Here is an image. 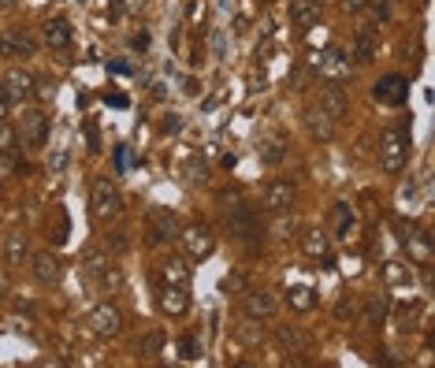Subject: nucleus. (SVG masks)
Instances as JSON below:
<instances>
[{"instance_id":"14","label":"nucleus","mask_w":435,"mask_h":368,"mask_svg":"<svg viewBox=\"0 0 435 368\" xmlns=\"http://www.w3.org/2000/svg\"><path fill=\"white\" fill-rule=\"evenodd\" d=\"M179 238V224H175V216L168 209H153L149 212V242L160 246V242H171Z\"/></svg>"},{"instance_id":"28","label":"nucleus","mask_w":435,"mask_h":368,"mask_svg":"<svg viewBox=\"0 0 435 368\" xmlns=\"http://www.w3.org/2000/svg\"><path fill=\"white\" fill-rule=\"evenodd\" d=\"M286 305L294 309V312H313L316 309V294L309 287H290L286 290Z\"/></svg>"},{"instance_id":"39","label":"nucleus","mask_w":435,"mask_h":368,"mask_svg":"<svg viewBox=\"0 0 435 368\" xmlns=\"http://www.w3.org/2000/svg\"><path fill=\"white\" fill-rule=\"evenodd\" d=\"M216 201H220L223 209H235V205H242V190H220Z\"/></svg>"},{"instance_id":"37","label":"nucleus","mask_w":435,"mask_h":368,"mask_svg":"<svg viewBox=\"0 0 435 368\" xmlns=\"http://www.w3.org/2000/svg\"><path fill=\"white\" fill-rule=\"evenodd\" d=\"M19 167H23V164H19V153H0V182L11 179ZM23 172H26V167H23Z\"/></svg>"},{"instance_id":"9","label":"nucleus","mask_w":435,"mask_h":368,"mask_svg":"<svg viewBox=\"0 0 435 368\" xmlns=\"http://www.w3.org/2000/svg\"><path fill=\"white\" fill-rule=\"evenodd\" d=\"M279 301L272 290H242V312L253 316V320H268V316H276Z\"/></svg>"},{"instance_id":"8","label":"nucleus","mask_w":435,"mask_h":368,"mask_svg":"<svg viewBox=\"0 0 435 368\" xmlns=\"http://www.w3.org/2000/svg\"><path fill=\"white\" fill-rule=\"evenodd\" d=\"M227 231H231V238H235V242H253V234L261 231V224H257L253 209L235 205V209H227Z\"/></svg>"},{"instance_id":"46","label":"nucleus","mask_w":435,"mask_h":368,"mask_svg":"<svg viewBox=\"0 0 435 368\" xmlns=\"http://www.w3.org/2000/svg\"><path fill=\"white\" fill-rule=\"evenodd\" d=\"M8 108H11V100L4 93V82H0V120H8Z\"/></svg>"},{"instance_id":"53","label":"nucleus","mask_w":435,"mask_h":368,"mask_svg":"<svg viewBox=\"0 0 435 368\" xmlns=\"http://www.w3.org/2000/svg\"><path fill=\"white\" fill-rule=\"evenodd\" d=\"M268 4H272V0H268Z\"/></svg>"},{"instance_id":"13","label":"nucleus","mask_w":435,"mask_h":368,"mask_svg":"<svg viewBox=\"0 0 435 368\" xmlns=\"http://www.w3.org/2000/svg\"><path fill=\"white\" fill-rule=\"evenodd\" d=\"M190 264L183 257H164L156 264V279H160V287H190Z\"/></svg>"},{"instance_id":"52","label":"nucleus","mask_w":435,"mask_h":368,"mask_svg":"<svg viewBox=\"0 0 435 368\" xmlns=\"http://www.w3.org/2000/svg\"><path fill=\"white\" fill-rule=\"evenodd\" d=\"M15 4V0H0V8H11Z\"/></svg>"},{"instance_id":"24","label":"nucleus","mask_w":435,"mask_h":368,"mask_svg":"<svg viewBox=\"0 0 435 368\" xmlns=\"http://www.w3.org/2000/svg\"><path fill=\"white\" fill-rule=\"evenodd\" d=\"M305 127H309V134L316 142H331L335 138V120H328L320 108H309L305 112Z\"/></svg>"},{"instance_id":"17","label":"nucleus","mask_w":435,"mask_h":368,"mask_svg":"<svg viewBox=\"0 0 435 368\" xmlns=\"http://www.w3.org/2000/svg\"><path fill=\"white\" fill-rule=\"evenodd\" d=\"M41 45L56 48V53L71 48V23L68 19H45L41 23Z\"/></svg>"},{"instance_id":"3","label":"nucleus","mask_w":435,"mask_h":368,"mask_svg":"<svg viewBox=\"0 0 435 368\" xmlns=\"http://www.w3.org/2000/svg\"><path fill=\"white\" fill-rule=\"evenodd\" d=\"M179 242L186 249V257L193 261H205V257H213V249H216V234L208 224H190L179 231Z\"/></svg>"},{"instance_id":"35","label":"nucleus","mask_w":435,"mask_h":368,"mask_svg":"<svg viewBox=\"0 0 435 368\" xmlns=\"http://www.w3.org/2000/svg\"><path fill=\"white\" fill-rule=\"evenodd\" d=\"M108 261H112L108 253H101V249H90V253L82 257V272H86V275H97V272H101V268H104Z\"/></svg>"},{"instance_id":"19","label":"nucleus","mask_w":435,"mask_h":368,"mask_svg":"<svg viewBox=\"0 0 435 368\" xmlns=\"http://www.w3.org/2000/svg\"><path fill=\"white\" fill-rule=\"evenodd\" d=\"M156 305L164 316H186L190 312V294H186V287H160Z\"/></svg>"},{"instance_id":"5","label":"nucleus","mask_w":435,"mask_h":368,"mask_svg":"<svg viewBox=\"0 0 435 368\" xmlns=\"http://www.w3.org/2000/svg\"><path fill=\"white\" fill-rule=\"evenodd\" d=\"M372 97L380 100V105H387V108H402L406 97H409V78L406 75H383L372 86Z\"/></svg>"},{"instance_id":"45","label":"nucleus","mask_w":435,"mask_h":368,"mask_svg":"<svg viewBox=\"0 0 435 368\" xmlns=\"http://www.w3.org/2000/svg\"><path fill=\"white\" fill-rule=\"evenodd\" d=\"M213 53H216L220 60H223V53H227V38H223V30H220L216 38H213Z\"/></svg>"},{"instance_id":"21","label":"nucleus","mask_w":435,"mask_h":368,"mask_svg":"<svg viewBox=\"0 0 435 368\" xmlns=\"http://www.w3.org/2000/svg\"><path fill=\"white\" fill-rule=\"evenodd\" d=\"M391 312V294H368L365 298V309H361V324L365 327H380Z\"/></svg>"},{"instance_id":"7","label":"nucleus","mask_w":435,"mask_h":368,"mask_svg":"<svg viewBox=\"0 0 435 368\" xmlns=\"http://www.w3.org/2000/svg\"><path fill=\"white\" fill-rule=\"evenodd\" d=\"M294 182H286V179H272L268 186L261 190V209H268V212H283V209H290L294 205Z\"/></svg>"},{"instance_id":"1","label":"nucleus","mask_w":435,"mask_h":368,"mask_svg":"<svg viewBox=\"0 0 435 368\" xmlns=\"http://www.w3.org/2000/svg\"><path fill=\"white\" fill-rule=\"evenodd\" d=\"M376 157H380V167L387 175H402V167H406V160H409V130L406 127H387L380 134Z\"/></svg>"},{"instance_id":"18","label":"nucleus","mask_w":435,"mask_h":368,"mask_svg":"<svg viewBox=\"0 0 435 368\" xmlns=\"http://www.w3.org/2000/svg\"><path fill=\"white\" fill-rule=\"evenodd\" d=\"M402 242H406V249H409V261H413V264H421V268H428V264H431V257H435V246H431V234H428V231H409Z\"/></svg>"},{"instance_id":"32","label":"nucleus","mask_w":435,"mask_h":368,"mask_svg":"<svg viewBox=\"0 0 435 368\" xmlns=\"http://www.w3.org/2000/svg\"><path fill=\"white\" fill-rule=\"evenodd\" d=\"M15 41H19V60L38 56V48H41V41L34 38V33H26V30H15Z\"/></svg>"},{"instance_id":"16","label":"nucleus","mask_w":435,"mask_h":368,"mask_svg":"<svg viewBox=\"0 0 435 368\" xmlns=\"http://www.w3.org/2000/svg\"><path fill=\"white\" fill-rule=\"evenodd\" d=\"M358 63H372L380 56V33L372 26H358V33H353V53H350Z\"/></svg>"},{"instance_id":"6","label":"nucleus","mask_w":435,"mask_h":368,"mask_svg":"<svg viewBox=\"0 0 435 368\" xmlns=\"http://www.w3.org/2000/svg\"><path fill=\"white\" fill-rule=\"evenodd\" d=\"M86 324H90V331L97 335V339H116V335L123 331V312L116 305H97V309H90Z\"/></svg>"},{"instance_id":"31","label":"nucleus","mask_w":435,"mask_h":368,"mask_svg":"<svg viewBox=\"0 0 435 368\" xmlns=\"http://www.w3.org/2000/svg\"><path fill=\"white\" fill-rule=\"evenodd\" d=\"M93 279H97V283H101V290H116V287H119V283H123V275H119V268H116V264H112V261H108V264L101 268V272H97V275H93Z\"/></svg>"},{"instance_id":"11","label":"nucleus","mask_w":435,"mask_h":368,"mask_svg":"<svg viewBox=\"0 0 435 368\" xmlns=\"http://www.w3.org/2000/svg\"><path fill=\"white\" fill-rule=\"evenodd\" d=\"M320 112H324L328 115V120H346V115H350V97H346V90L343 86H338V82H331V86H324V90H320V105H316Z\"/></svg>"},{"instance_id":"48","label":"nucleus","mask_w":435,"mask_h":368,"mask_svg":"<svg viewBox=\"0 0 435 368\" xmlns=\"http://www.w3.org/2000/svg\"><path fill=\"white\" fill-rule=\"evenodd\" d=\"M387 279H391V283H398V279H406V272H402L398 264H387Z\"/></svg>"},{"instance_id":"22","label":"nucleus","mask_w":435,"mask_h":368,"mask_svg":"<svg viewBox=\"0 0 435 368\" xmlns=\"http://www.w3.org/2000/svg\"><path fill=\"white\" fill-rule=\"evenodd\" d=\"M26 261H30V238L23 231H11L4 238V264L8 268H23Z\"/></svg>"},{"instance_id":"40","label":"nucleus","mask_w":435,"mask_h":368,"mask_svg":"<svg viewBox=\"0 0 435 368\" xmlns=\"http://www.w3.org/2000/svg\"><path fill=\"white\" fill-rule=\"evenodd\" d=\"M335 212H338V231H343V238H350L346 231H353V212H346V205H338Z\"/></svg>"},{"instance_id":"51","label":"nucleus","mask_w":435,"mask_h":368,"mask_svg":"<svg viewBox=\"0 0 435 368\" xmlns=\"http://www.w3.org/2000/svg\"><path fill=\"white\" fill-rule=\"evenodd\" d=\"M108 246H116V249H123V246H127V238H123V234H116V238H112V234H108Z\"/></svg>"},{"instance_id":"23","label":"nucleus","mask_w":435,"mask_h":368,"mask_svg":"<svg viewBox=\"0 0 435 368\" xmlns=\"http://www.w3.org/2000/svg\"><path fill=\"white\" fill-rule=\"evenodd\" d=\"M235 342H238V346H246V349L261 346V342H264V324H261V320H253V316H246L242 324H235Z\"/></svg>"},{"instance_id":"47","label":"nucleus","mask_w":435,"mask_h":368,"mask_svg":"<svg viewBox=\"0 0 435 368\" xmlns=\"http://www.w3.org/2000/svg\"><path fill=\"white\" fill-rule=\"evenodd\" d=\"M86 138H90V153H97L101 145H97V127L93 123H86Z\"/></svg>"},{"instance_id":"43","label":"nucleus","mask_w":435,"mask_h":368,"mask_svg":"<svg viewBox=\"0 0 435 368\" xmlns=\"http://www.w3.org/2000/svg\"><path fill=\"white\" fill-rule=\"evenodd\" d=\"M179 127H183V115H168V120L160 123V134H175Z\"/></svg>"},{"instance_id":"38","label":"nucleus","mask_w":435,"mask_h":368,"mask_svg":"<svg viewBox=\"0 0 435 368\" xmlns=\"http://www.w3.org/2000/svg\"><path fill=\"white\" fill-rule=\"evenodd\" d=\"M179 354H183V361H193L201 354V342H198V335H183L179 339Z\"/></svg>"},{"instance_id":"4","label":"nucleus","mask_w":435,"mask_h":368,"mask_svg":"<svg viewBox=\"0 0 435 368\" xmlns=\"http://www.w3.org/2000/svg\"><path fill=\"white\" fill-rule=\"evenodd\" d=\"M19 142L23 145H30V149H38V145H45V134H48V115H45V108H26L23 115H19Z\"/></svg>"},{"instance_id":"10","label":"nucleus","mask_w":435,"mask_h":368,"mask_svg":"<svg viewBox=\"0 0 435 368\" xmlns=\"http://www.w3.org/2000/svg\"><path fill=\"white\" fill-rule=\"evenodd\" d=\"M34 90H38V78L30 75V71H23V67H11L8 78H4V93H8L11 105H23V100H30V97H34Z\"/></svg>"},{"instance_id":"25","label":"nucleus","mask_w":435,"mask_h":368,"mask_svg":"<svg viewBox=\"0 0 435 368\" xmlns=\"http://www.w3.org/2000/svg\"><path fill=\"white\" fill-rule=\"evenodd\" d=\"M276 342H279V349H290V354H305V349H309V339H305L294 324L276 327Z\"/></svg>"},{"instance_id":"49","label":"nucleus","mask_w":435,"mask_h":368,"mask_svg":"<svg viewBox=\"0 0 435 368\" xmlns=\"http://www.w3.org/2000/svg\"><path fill=\"white\" fill-rule=\"evenodd\" d=\"M365 4H368V0H343V8H346V11H353V15H358Z\"/></svg>"},{"instance_id":"26","label":"nucleus","mask_w":435,"mask_h":368,"mask_svg":"<svg viewBox=\"0 0 435 368\" xmlns=\"http://www.w3.org/2000/svg\"><path fill=\"white\" fill-rule=\"evenodd\" d=\"M290 19H294L298 26L320 23V0H290Z\"/></svg>"},{"instance_id":"29","label":"nucleus","mask_w":435,"mask_h":368,"mask_svg":"<svg viewBox=\"0 0 435 368\" xmlns=\"http://www.w3.org/2000/svg\"><path fill=\"white\" fill-rule=\"evenodd\" d=\"M183 179L190 182V186H201V182H208V164L193 153V157H186V164H183Z\"/></svg>"},{"instance_id":"50","label":"nucleus","mask_w":435,"mask_h":368,"mask_svg":"<svg viewBox=\"0 0 435 368\" xmlns=\"http://www.w3.org/2000/svg\"><path fill=\"white\" fill-rule=\"evenodd\" d=\"M8 294V272H4V264H0V298Z\"/></svg>"},{"instance_id":"44","label":"nucleus","mask_w":435,"mask_h":368,"mask_svg":"<svg viewBox=\"0 0 435 368\" xmlns=\"http://www.w3.org/2000/svg\"><path fill=\"white\" fill-rule=\"evenodd\" d=\"M223 290H246V279H242V275L235 272V275L223 279Z\"/></svg>"},{"instance_id":"42","label":"nucleus","mask_w":435,"mask_h":368,"mask_svg":"<svg viewBox=\"0 0 435 368\" xmlns=\"http://www.w3.org/2000/svg\"><path fill=\"white\" fill-rule=\"evenodd\" d=\"M149 30H141V33H134V38H131V48H134V53H145V48H149Z\"/></svg>"},{"instance_id":"12","label":"nucleus","mask_w":435,"mask_h":368,"mask_svg":"<svg viewBox=\"0 0 435 368\" xmlns=\"http://www.w3.org/2000/svg\"><path fill=\"white\" fill-rule=\"evenodd\" d=\"M30 272H34V279L45 283V287H56V283L63 279V261L45 249V253H34V257H30Z\"/></svg>"},{"instance_id":"36","label":"nucleus","mask_w":435,"mask_h":368,"mask_svg":"<svg viewBox=\"0 0 435 368\" xmlns=\"http://www.w3.org/2000/svg\"><path fill=\"white\" fill-rule=\"evenodd\" d=\"M0 60H19V41H15V30L0 33Z\"/></svg>"},{"instance_id":"15","label":"nucleus","mask_w":435,"mask_h":368,"mask_svg":"<svg viewBox=\"0 0 435 368\" xmlns=\"http://www.w3.org/2000/svg\"><path fill=\"white\" fill-rule=\"evenodd\" d=\"M301 249H305V257L331 264V234L324 227H309V231H305L301 234Z\"/></svg>"},{"instance_id":"34","label":"nucleus","mask_w":435,"mask_h":368,"mask_svg":"<svg viewBox=\"0 0 435 368\" xmlns=\"http://www.w3.org/2000/svg\"><path fill=\"white\" fill-rule=\"evenodd\" d=\"M0 153H19V130L0 120Z\"/></svg>"},{"instance_id":"27","label":"nucleus","mask_w":435,"mask_h":368,"mask_svg":"<svg viewBox=\"0 0 435 368\" xmlns=\"http://www.w3.org/2000/svg\"><path fill=\"white\" fill-rule=\"evenodd\" d=\"M164 342H168L164 327H149V331L138 339V354H141V357H156L160 349H164Z\"/></svg>"},{"instance_id":"2","label":"nucleus","mask_w":435,"mask_h":368,"mask_svg":"<svg viewBox=\"0 0 435 368\" xmlns=\"http://www.w3.org/2000/svg\"><path fill=\"white\" fill-rule=\"evenodd\" d=\"M90 201H93V220L101 227H108L112 220H119V216H123V194L112 186V179H93Z\"/></svg>"},{"instance_id":"41","label":"nucleus","mask_w":435,"mask_h":368,"mask_svg":"<svg viewBox=\"0 0 435 368\" xmlns=\"http://www.w3.org/2000/svg\"><path fill=\"white\" fill-rule=\"evenodd\" d=\"M63 167H68V149H56V153L53 157H48V172H63Z\"/></svg>"},{"instance_id":"33","label":"nucleus","mask_w":435,"mask_h":368,"mask_svg":"<svg viewBox=\"0 0 435 368\" xmlns=\"http://www.w3.org/2000/svg\"><path fill=\"white\" fill-rule=\"evenodd\" d=\"M257 157H261L264 164H283L286 149H283L279 142H261V145H257Z\"/></svg>"},{"instance_id":"30","label":"nucleus","mask_w":435,"mask_h":368,"mask_svg":"<svg viewBox=\"0 0 435 368\" xmlns=\"http://www.w3.org/2000/svg\"><path fill=\"white\" fill-rule=\"evenodd\" d=\"M294 231H298V220L290 216V209H283V212H279V220L272 224V238H290Z\"/></svg>"},{"instance_id":"20","label":"nucleus","mask_w":435,"mask_h":368,"mask_svg":"<svg viewBox=\"0 0 435 368\" xmlns=\"http://www.w3.org/2000/svg\"><path fill=\"white\" fill-rule=\"evenodd\" d=\"M316 67H320V75H324V78L338 82V78L350 75V56L343 53V48H328V53L316 60Z\"/></svg>"}]
</instances>
